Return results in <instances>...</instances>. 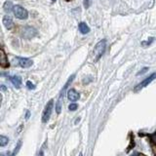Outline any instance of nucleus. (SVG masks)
<instances>
[{
    "instance_id": "nucleus-1",
    "label": "nucleus",
    "mask_w": 156,
    "mask_h": 156,
    "mask_svg": "<svg viewBox=\"0 0 156 156\" xmlns=\"http://www.w3.org/2000/svg\"><path fill=\"white\" fill-rule=\"evenodd\" d=\"M105 47H106V41L105 39L99 41L97 43V45L95 46L94 51H93V55H94V62H98L100 57L103 56V53L105 51Z\"/></svg>"
},
{
    "instance_id": "nucleus-2",
    "label": "nucleus",
    "mask_w": 156,
    "mask_h": 156,
    "mask_svg": "<svg viewBox=\"0 0 156 156\" xmlns=\"http://www.w3.org/2000/svg\"><path fill=\"white\" fill-rule=\"evenodd\" d=\"M74 77H75V75H74V74L70 76V77L68 78V81L66 82V84L63 87L62 91H61V94H60L59 100H58V102H57V103H56V111H57L58 114H60L61 111H62V102H63V96H65L66 91V89H67V87H68V85H69L70 83H71L72 80H73V79H74Z\"/></svg>"
},
{
    "instance_id": "nucleus-3",
    "label": "nucleus",
    "mask_w": 156,
    "mask_h": 156,
    "mask_svg": "<svg viewBox=\"0 0 156 156\" xmlns=\"http://www.w3.org/2000/svg\"><path fill=\"white\" fill-rule=\"evenodd\" d=\"M53 108H54V100H49V103L46 105L43 114H42V122H43V123H46V122L49 121V119L51 117L52 111H53Z\"/></svg>"
},
{
    "instance_id": "nucleus-4",
    "label": "nucleus",
    "mask_w": 156,
    "mask_h": 156,
    "mask_svg": "<svg viewBox=\"0 0 156 156\" xmlns=\"http://www.w3.org/2000/svg\"><path fill=\"white\" fill-rule=\"evenodd\" d=\"M13 12H14L15 16H16L18 19H20V20H26V18L28 17V13H27V11L24 8H23L22 6H20V5L14 6Z\"/></svg>"
},
{
    "instance_id": "nucleus-5",
    "label": "nucleus",
    "mask_w": 156,
    "mask_h": 156,
    "mask_svg": "<svg viewBox=\"0 0 156 156\" xmlns=\"http://www.w3.org/2000/svg\"><path fill=\"white\" fill-rule=\"evenodd\" d=\"M154 79H156V73H153V74H151L149 77H147L146 79H145L142 82H140V83L137 85V86H136V88H135V92H137L140 90H142V88L146 87L147 85H149L151 83L152 81L154 80Z\"/></svg>"
},
{
    "instance_id": "nucleus-6",
    "label": "nucleus",
    "mask_w": 156,
    "mask_h": 156,
    "mask_svg": "<svg viewBox=\"0 0 156 156\" xmlns=\"http://www.w3.org/2000/svg\"><path fill=\"white\" fill-rule=\"evenodd\" d=\"M16 60L18 61V63H19L20 66L24 67V68H27V67H30L32 66L33 62L31 60L29 59H26V58H20V57H17Z\"/></svg>"
},
{
    "instance_id": "nucleus-7",
    "label": "nucleus",
    "mask_w": 156,
    "mask_h": 156,
    "mask_svg": "<svg viewBox=\"0 0 156 156\" xmlns=\"http://www.w3.org/2000/svg\"><path fill=\"white\" fill-rule=\"evenodd\" d=\"M36 33H37V31H36L35 28H33V27H24V32H23V36L24 38H27V39H30L32 37H34V36L36 35Z\"/></svg>"
},
{
    "instance_id": "nucleus-8",
    "label": "nucleus",
    "mask_w": 156,
    "mask_h": 156,
    "mask_svg": "<svg viewBox=\"0 0 156 156\" xmlns=\"http://www.w3.org/2000/svg\"><path fill=\"white\" fill-rule=\"evenodd\" d=\"M0 65H1L2 67H4V68L9 66V62L7 59V56H6V54L3 49L0 50Z\"/></svg>"
},
{
    "instance_id": "nucleus-9",
    "label": "nucleus",
    "mask_w": 156,
    "mask_h": 156,
    "mask_svg": "<svg viewBox=\"0 0 156 156\" xmlns=\"http://www.w3.org/2000/svg\"><path fill=\"white\" fill-rule=\"evenodd\" d=\"M3 24L7 29H12L14 27V23L13 20L10 16H5L3 18Z\"/></svg>"
},
{
    "instance_id": "nucleus-10",
    "label": "nucleus",
    "mask_w": 156,
    "mask_h": 156,
    "mask_svg": "<svg viewBox=\"0 0 156 156\" xmlns=\"http://www.w3.org/2000/svg\"><path fill=\"white\" fill-rule=\"evenodd\" d=\"M67 98L71 102H75V100H77L79 99V94L74 89H70L67 92Z\"/></svg>"
},
{
    "instance_id": "nucleus-11",
    "label": "nucleus",
    "mask_w": 156,
    "mask_h": 156,
    "mask_svg": "<svg viewBox=\"0 0 156 156\" xmlns=\"http://www.w3.org/2000/svg\"><path fill=\"white\" fill-rule=\"evenodd\" d=\"M10 80L12 82V84H13L16 88H18V89L21 87V84H22V78H21L20 76H18V75L12 76V77H10Z\"/></svg>"
},
{
    "instance_id": "nucleus-12",
    "label": "nucleus",
    "mask_w": 156,
    "mask_h": 156,
    "mask_svg": "<svg viewBox=\"0 0 156 156\" xmlns=\"http://www.w3.org/2000/svg\"><path fill=\"white\" fill-rule=\"evenodd\" d=\"M78 28H79V30H80V32L82 33V34H87V33L90 31L89 26H87V24H85V23H83V22L79 24Z\"/></svg>"
},
{
    "instance_id": "nucleus-13",
    "label": "nucleus",
    "mask_w": 156,
    "mask_h": 156,
    "mask_svg": "<svg viewBox=\"0 0 156 156\" xmlns=\"http://www.w3.org/2000/svg\"><path fill=\"white\" fill-rule=\"evenodd\" d=\"M12 8H14L13 4H12L11 1H6L5 4H4V11L7 12V13H9V12H11Z\"/></svg>"
},
{
    "instance_id": "nucleus-14",
    "label": "nucleus",
    "mask_w": 156,
    "mask_h": 156,
    "mask_svg": "<svg viewBox=\"0 0 156 156\" xmlns=\"http://www.w3.org/2000/svg\"><path fill=\"white\" fill-rule=\"evenodd\" d=\"M9 139L5 136H0V145L1 146H5L8 143Z\"/></svg>"
},
{
    "instance_id": "nucleus-15",
    "label": "nucleus",
    "mask_w": 156,
    "mask_h": 156,
    "mask_svg": "<svg viewBox=\"0 0 156 156\" xmlns=\"http://www.w3.org/2000/svg\"><path fill=\"white\" fill-rule=\"evenodd\" d=\"M21 146H22V140H19V142H18V145H17V146H16V148H15V150H14L13 153L11 154V156H16L17 153H18V152H19V150H20Z\"/></svg>"
},
{
    "instance_id": "nucleus-16",
    "label": "nucleus",
    "mask_w": 156,
    "mask_h": 156,
    "mask_svg": "<svg viewBox=\"0 0 156 156\" xmlns=\"http://www.w3.org/2000/svg\"><path fill=\"white\" fill-rule=\"evenodd\" d=\"M77 108H78L77 103H70L69 106H68V109L70 111H74V110L77 109Z\"/></svg>"
},
{
    "instance_id": "nucleus-17",
    "label": "nucleus",
    "mask_w": 156,
    "mask_h": 156,
    "mask_svg": "<svg viewBox=\"0 0 156 156\" xmlns=\"http://www.w3.org/2000/svg\"><path fill=\"white\" fill-rule=\"evenodd\" d=\"M92 1L93 0H84V2H83V5H84V7L85 8H89L90 6H91V4H92Z\"/></svg>"
},
{
    "instance_id": "nucleus-18",
    "label": "nucleus",
    "mask_w": 156,
    "mask_h": 156,
    "mask_svg": "<svg viewBox=\"0 0 156 156\" xmlns=\"http://www.w3.org/2000/svg\"><path fill=\"white\" fill-rule=\"evenodd\" d=\"M26 86L28 87V89H30V90L35 89V85H34V84H32L30 81H27V82H26Z\"/></svg>"
},
{
    "instance_id": "nucleus-19",
    "label": "nucleus",
    "mask_w": 156,
    "mask_h": 156,
    "mask_svg": "<svg viewBox=\"0 0 156 156\" xmlns=\"http://www.w3.org/2000/svg\"><path fill=\"white\" fill-rule=\"evenodd\" d=\"M154 40V38L153 37H151V38H149V40H147V41H146V42H142V46H146V45H150V43H151V42L152 41H153Z\"/></svg>"
},
{
    "instance_id": "nucleus-20",
    "label": "nucleus",
    "mask_w": 156,
    "mask_h": 156,
    "mask_svg": "<svg viewBox=\"0 0 156 156\" xmlns=\"http://www.w3.org/2000/svg\"><path fill=\"white\" fill-rule=\"evenodd\" d=\"M150 139H151V142L156 145V134H153L152 136H150Z\"/></svg>"
},
{
    "instance_id": "nucleus-21",
    "label": "nucleus",
    "mask_w": 156,
    "mask_h": 156,
    "mask_svg": "<svg viewBox=\"0 0 156 156\" xmlns=\"http://www.w3.org/2000/svg\"><path fill=\"white\" fill-rule=\"evenodd\" d=\"M146 70H148V68H147V67H145V68H143V69L142 70V71H140L139 73H137V75H140V74H143V73H145V72L146 71Z\"/></svg>"
},
{
    "instance_id": "nucleus-22",
    "label": "nucleus",
    "mask_w": 156,
    "mask_h": 156,
    "mask_svg": "<svg viewBox=\"0 0 156 156\" xmlns=\"http://www.w3.org/2000/svg\"><path fill=\"white\" fill-rule=\"evenodd\" d=\"M29 115H30V112L27 110L26 111V119H28L29 118Z\"/></svg>"
},
{
    "instance_id": "nucleus-23",
    "label": "nucleus",
    "mask_w": 156,
    "mask_h": 156,
    "mask_svg": "<svg viewBox=\"0 0 156 156\" xmlns=\"http://www.w3.org/2000/svg\"><path fill=\"white\" fill-rule=\"evenodd\" d=\"M1 90L2 91H5L6 90V87L4 86V85H2V86H1Z\"/></svg>"
},
{
    "instance_id": "nucleus-24",
    "label": "nucleus",
    "mask_w": 156,
    "mask_h": 156,
    "mask_svg": "<svg viewBox=\"0 0 156 156\" xmlns=\"http://www.w3.org/2000/svg\"><path fill=\"white\" fill-rule=\"evenodd\" d=\"M38 156H44V155H43V151L41 150V151H40V154H38Z\"/></svg>"
},
{
    "instance_id": "nucleus-25",
    "label": "nucleus",
    "mask_w": 156,
    "mask_h": 156,
    "mask_svg": "<svg viewBox=\"0 0 156 156\" xmlns=\"http://www.w3.org/2000/svg\"><path fill=\"white\" fill-rule=\"evenodd\" d=\"M137 156H146V155H145V154H142V153H140V154H137Z\"/></svg>"
},
{
    "instance_id": "nucleus-26",
    "label": "nucleus",
    "mask_w": 156,
    "mask_h": 156,
    "mask_svg": "<svg viewBox=\"0 0 156 156\" xmlns=\"http://www.w3.org/2000/svg\"><path fill=\"white\" fill-rule=\"evenodd\" d=\"M137 154H139V153H135L134 155H132V156H137Z\"/></svg>"
},
{
    "instance_id": "nucleus-27",
    "label": "nucleus",
    "mask_w": 156,
    "mask_h": 156,
    "mask_svg": "<svg viewBox=\"0 0 156 156\" xmlns=\"http://www.w3.org/2000/svg\"><path fill=\"white\" fill-rule=\"evenodd\" d=\"M79 156H83V154H82V153H80V154H79Z\"/></svg>"
},
{
    "instance_id": "nucleus-28",
    "label": "nucleus",
    "mask_w": 156,
    "mask_h": 156,
    "mask_svg": "<svg viewBox=\"0 0 156 156\" xmlns=\"http://www.w3.org/2000/svg\"><path fill=\"white\" fill-rule=\"evenodd\" d=\"M52 1H56V0H52Z\"/></svg>"
},
{
    "instance_id": "nucleus-29",
    "label": "nucleus",
    "mask_w": 156,
    "mask_h": 156,
    "mask_svg": "<svg viewBox=\"0 0 156 156\" xmlns=\"http://www.w3.org/2000/svg\"><path fill=\"white\" fill-rule=\"evenodd\" d=\"M66 1H69V0H66Z\"/></svg>"
}]
</instances>
